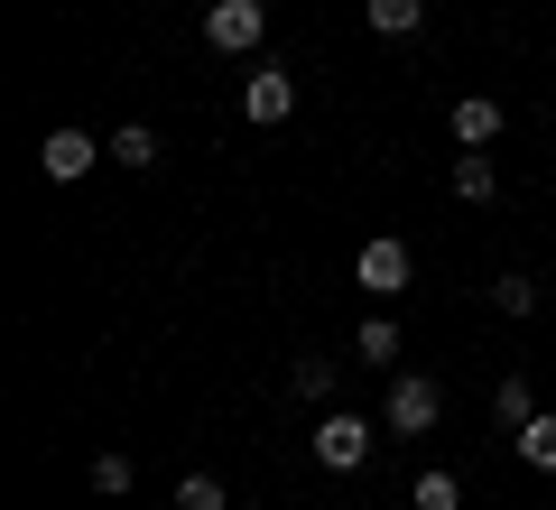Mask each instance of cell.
Returning <instances> with one entry per match:
<instances>
[{"label": "cell", "mask_w": 556, "mask_h": 510, "mask_svg": "<svg viewBox=\"0 0 556 510\" xmlns=\"http://www.w3.org/2000/svg\"><path fill=\"white\" fill-rule=\"evenodd\" d=\"M408 501H417V510H464V483H455L445 464H427V473L408 483Z\"/></svg>", "instance_id": "4fadbf2b"}, {"label": "cell", "mask_w": 556, "mask_h": 510, "mask_svg": "<svg viewBox=\"0 0 556 510\" xmlns=\"http://www.w3.org/2000/svg\"><path fill=\"white\" fill-rule=\"evenodd\" d=\"M455 196H464V204H492V196H501L492 149H464V158H455Z\"/></svg>", "instance_id": "9c48e42d"}, {"label": "cell", "mask_w": 556, "mask_h": 510, "mask_svg": "<svg viewBox=\"0 0 556 510\" xmlns=\"http://www.w3.org/2000/svg\"><path fill=\"white\" fill-rule=\"evenodd\" d=\"M529 418H538L529 381H519V372H501V390H492V427H501V436H519V427H529Z\"/></svg>", "instance_id": "30bf717a"}, {"label": "cell", "mask_w": 556, "mask_h": 510, "mask_svg": "<svg viewBox=\"0 0 556 510\" xmlns=\"http://www.w3.org/2000/svg\"><path fill=\"white\" fill-rule=\"evenodd\" d=\"M177 510H232V492H223L214 473H186V483H177Z\"/></svg>", "instance_id": "ac0fdd59"}, {"label": "cell", "mask_w": 556, "mask_h": 510, "mask_svg": "<svg viewBox=\"0 0 556 510\" xmlns=\"http://www.w3.org/2000/svg\"><path fill=\"white\" fill-rule=\"evenodd\" d=\"M269 38V0H204V47L214 57H251Z\"/></svg>", "instance_id": "6da1fadb"}, {"label": "cell", "mask_w": 556, "mask_h": 510, "mask_svg": "<svg viewBox=\"0 0 556 510\" xmlns=\"http://www.w3.org/2000/svg\"><path fill=\"white\" fill-rule=\"evenodd\" d=\"M334 362H325V353H298V372H288V390H298V399H316V409H325V399H334Z\"/></svg>", "instance_id": "9a60e30c"}, {"label": "cell", "mask_w": 556, "mask_h": 510, "mask_svg": "<svg viewBox=\"0 0 556 510\" xmlns=\"http://www.w3.org/2000/svg\"><path fill=\"white\" fill-rule=\"evenodd\" d=\"M380 418H390V436H427L445 418V390L427 372H390V409H380Z\"/></svg>", "instance_id": "7a4b0ae2"}, {"label": "cell", "mask_w": 556, "mask_h": 510, "mask_svg": "<svg viewBox=\"0 0 556 510\" xmlns=\"http://www.w3.org/2000/svg\"><path fill=\"white\" fill-rule=\"evenodd\" d=\"M316 464H325V473H362V464H371V418L325 409V427H316Z\"/></svg>", "instance_id": "277c9868"}, {"label": "cell", "mask_w": 556, "mask_h": 510, "mask_svg": "<svg viewBox=\"0 0 556 510\" xmlns=\"http://www.w3.org/2000/svg\"><path fill=\"white\" fill-rule=\"evenodd\" d=\"M362 10H371L380 38H417V28H427V0H362Z\"/></svg>", "instance_id": "8fae6325"}, {"label": "cell", "mask_w": 556, "mask_h": 510, "mask_svg": "<svg viewBox=\"0 0 556 510\" xmlns=\"http://www.w3.org/2000/svg\"><path fill=\"white\" fill-rule=\"evenodd\" d=\"M492 307H501V315H529V307H547V288H538V278H519V270H501Z\"/></svg>", "instance_id": "2e32d148"}, {"label": "cell", "mask_w": 556, "mask_h": 510, "mask_svg": "<svg viewBox=\"0 0 556 510\" xmlns=\"http://www.w3.org/2000/svg\"><path fill=\"white\" fill-rule=\"evenodd\" d=\"M130 483H139V464H130V455H93V492H102V501H121Z\"/></svg>", "instance_id": "e0dca14e"}, {"label": "cell", "mask_w": 556, "mask_h": 510, "mask_svg": "<svg viewBox=\"0 0 556 510\" xmlns=\"http://www.w3.org/2000/svg\"><path fill=\"white\" fill-rule=\"evenodd\" d=\"M510 446H519V464H538V473H556V418H547V409H538V418H529V427H519V436H510Z\"/></svg>", "instance_id": "5bb4252c"}, {"label": "cell", "mask_w": 556, "mask_h": 510, "mask_svg": "<svg viewBox=\"0 0 556 510\" xmlns=\"http://www.w3.org/2000/svg\"><path fill=\"white\" fill-rule=\"evenodd\" d=\"M241 112H251L260 130H278V121L298 112V75H278V65H260V75L241 84Z\"/></svg>", "instance_id": "8992f818"}, {"label": "cell", "mask_w": 556, "mask_h": 510, "mask_svg": "<svg viewBox=\"0 0 556 510\" xmlns=\"http://www.w3.org/2000/svg\"><path fill=\"white\" fill-rule=\"evenodd\" d=\"M455 139H464V149H492V139H501V102L492 94H464L455 102Z\"/></svg>", "instance_id": "52a82bcc"}, {"label": "cell", "mask_w": 556, "mask_h": 510, "mask_svg": "<svg viewBox=\"0 0 556 510\" xmlns=\"http://www.w3.org/2000/svg\"><path fill=\"white\" fill-rule=\"evenodd\" d=\"M353 278H362V297H399L417 278V260H408V241H399V233H371L353 251Z\"/></svg>", "instance_id": "3957f363"}, {"label": "cell", "mask_w": 556, "mask_h": 510, "mask_svg": "<svg viewBox=\"0 0 556 510\" xmlns=\"http://www.w3.org/2000/svg\"><path fill=\"white\" fill-rule=\"evenodd\" d=\"M353 353L371 362V372H380V362H399V325H390V315H362V325H353Z\"/></svg>", "instance_id": "7c38bea8"}, {"label": "cell", "mask_w": 556, "mask_h": 510, "mask_svg": "<svg viewBox=\"0 0 556 510\" xmlns=\"http://www.w3.org/2000/svg\"><path fill=\"white\" fill-rule=\"evenodd\" d=\"M112 167L149 177V167H159V130H149V121H121V130H112Z\"/></svg>", "instance_id": "ba28073f"}, {"label": "cell", "mask_w": 556, "mask_h": 510, "mask_svg": "<svg viewBox=\"0 0 556 510\" xmlns=\"http://www.w3.org/2000/svg\"><path fill=\"white\" fill-rule=\"evenodd\" d=\"M93 158H112V139H93V130H75V121H56V130L38 139V167H47V177H56V186H75L84 167H93Z\"/></svg>", "instance_id": "5b68a950"}, {"label": "cell", "mask_w": 556, "mask_h": 510, "mask_svg": "<svg viewBox=\"0 0 556 510\" xmlns=\"http://www.w3.org/2000/svg\"><path fill=\"white\" fill-rule=\"evenodd\" d=\"M547 307H556V278H547Z\"/></svg>", "instance_id": "d6986e66"}]
</instances>
